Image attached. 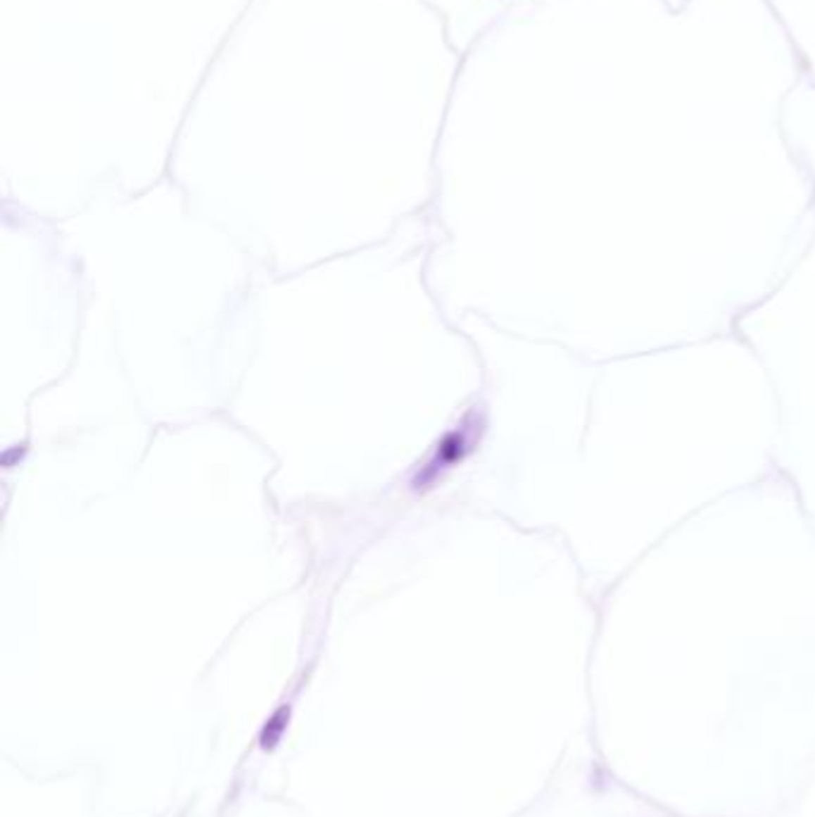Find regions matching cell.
Wrapping results in <instances>:
<instances>
[]
</instances>
